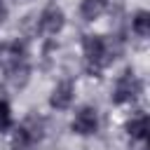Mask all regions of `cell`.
<instances>
[{"label":"cell","instance_id":"1","mask_svg":"<svg viewBox=\"0 0 150 150\" xmlns=\"http://www.w3.org/2000/svg\"><path fill=\"white\" fill-rule=\"evenodd\" d=\"M82 49H84V59H87L89 70H101L120 54V42L112 45V42L103 40L101 35H84Z\"/></svg>","mask_w":150,"mask_h":150},{"label":"cell","instance_id":"2","mask_svg":"<svg viewBox=\"0 0 150 150\" xmlns=\"http://www.w3.org/2000/svg\"><path fill=\"white\" fill-rule=\"evenodd\" d=\"M42 131H45V122L40 117H35V115L26 117L16 127V131H14V138H12L14 150H28V148H33L35 143L42 141Z\"/></svg>","mask_w":150,"mask_h":150},{"label":"cell","instance_id":"3","mask_svg":"<svg viewBox=\"0 0 150 150\" xmlns=\"http://www.w3.org/2000/svg\"><path fill=\"white\" fill-rule=\"evenodd\" d=\"M138 94H141V80L131 70H124L117 77L115 87H112V101L115 103H127V101H134Z\"/></svg>","mask_w":150,"mask_h":150},{"label":"cell","instance_id":"4","mask_svg":"<svg viewBox=\"0 0 150 150\" xmlns=\"http://www.w3.org/2000/svg\"><path fill=\"white\" fill-rule=\"evenodd\" d=\"M70 129H73L75 134H80V136H91V134H96V129H98V112H96V108L82 105V108L75 112Z\"/></svg>","mask_w":150,"mask_h":150},{"label":"cell","instance_id":"5","mask_svg":"<svg viewBox=\"0 0 150 150\" xmlns=\"http://www.w3.org/2000/svg\"><path fill=\"white\" fill-rule=\"evenodd\" d=\"M38 28L45 35H56L63 28V12L59 7H54V5L47 7V9H42V14L38 19Z\"/></svg>","mask_w":150,"mask_h":150},{"label":"cell","instance_id":"6","mask_svg":"<svg viewBox=\"0 0 150 150\" xmlns=\"http://www.w3.org/2000/svg\"><path fill=\"white\" fill-rule=\"evenodd\" d=\"M73 94H75L73 82H68V80L59 82V84L54 87V91H52V98H49L52 108H56V110H66V108L73 103Z\"/></svg>","mask_w":150,"mask_h":150},{"label":"cell","instance_id":"7","mask_svg":"<svg viewBox=\"0 0 150 150\" xmlns=\"http://www.w3.org/2000/svg\"><path fill=\"white\" fill-rule=\"evenodd\" d=\"M148 127H150V122H148V115L145 112H138V115H134L127 122V131L136 141H145L148 138Z\"/></svg>","mask_w":150,"mask_h":150},{"label":"cell","instance_id":"8","mask_svg":"<svg viewBox=\"0 0 150 150\" xmlns=\"http://www.w3.org/2000/svg\"><path fill=\"white\" fill-rule=\"evenodd\" d=\"M131 30L138 35V38H148L150 35V14L145 9L136 12L134 19H131Z\"/></svg>","mask_w":150,"mask_h":150},{"label":"cell","instance_id":"9","mask_svg":"<svg viewBox=\"0 0 150 150\" xmlns=\"http://www.w3.org/2000/svg\"><path fill=\"white\" fill-rule=\"evenodd\" d=\"M103 9H105V0H82V7H80V12H82V16L87 21L98 19V14Z\"/></svg>","mask_w":150,"mask_h":150},{"label":"cell","instance_id":"10","mask_svg":"<svg viewBox=\"0 0 150 150\" xmlns=\"http://www.w3.org/2000/svg\"><path fill=\"white\" fill-rule=\"evenodd\" d=\"M12 127V108L5 98H0V131H7Z\"/></svg>","mask_w":150,"mask_h":150},{"label":"cell","instance_id":"11","mask_svg":"<svg viewBox=\"0 0 150 150\" xmlns=\"http://www.w3.org/2000/svg\"><path fill=\"white\" fill-rule=\"evenodd\" d=\"M5 19V7H2V2H0V21Z\"/></svg>","mask_w":150,"mask_h":150}]
</instances>
